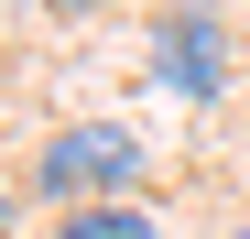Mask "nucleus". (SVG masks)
Returning <instances> with one entry per match:
<instances>
[{
	"label": "nucleus",
	"mask_w": 250,
	"mask_h": 239,
	"mask_svg": "<svg viewBox=\"0 0 250 239\" xmlns=\"http://www.w3.org/2000/svg\"><path fill=\"white\" fill-rule=\"evenodd\" d=\"M239 239H250V228H239Z\"/></svg>",
	"instance_id": "423d86ee"
},
{
	"label": "nucleus",
	"mask_w": 250,
	"mask_h": 239,
	"mask_svg": "<svg viewBox=\"0 0 250 239\" xmlns=\"http://www.w3.org/2000/svg\"><path fill=\"white\" fill-rule=\"evenodd\" d=\"M65 11H98V0H65Z\"/></svg>",
	"instance_id": "39448f33"
},
{
	"label": "nucleus",
	"mask_w": 250,
	"mask_h": 239,
	"mask_svg": "<svg viewBox=\"0 0 250 239\" xmlns=\"http://www.w3.org/2000/svg\"><path fill=\"white\" fill-rule=\"evenodd\" d=\"M55 239H163L142 207H131V196H109V207H65V228Z\"/></svg>",
	"instance_id": "7ed1b4c3"
},
{
	"label": "nucleus",
	"mask_w": 250,
	"mask_h": 239,
	"mask_svg": "<svg viewBox=\"0 0 250 239\" xmlns=\"http://www.w3.org/2000/svg\"><path fill=\"white\" fill-rule=\"evenodd\" d=\"M142 163H152V152L120 131V120H98V131H55L33 174H44L55 196H76V207H109L120 185H142Z\"/></svg>",
	"instance_id": "f257e3e1"
},
{
	"label": "nucleus",
	"mask_w": 250,
	"mask_h": 239,
	"mask_svg": "<svg viewBox=\"0 0 250 239\" xmlns=\"http://www.w3.org/2000/svg\"><path fill=\"white\" fill-rule=\"evenodd\" d=\"M0 228H11V185H0Z\"/></svg>",
	"instance_id": "20e7f679"
},
{
	"label": "nucleus",
	"mask_w": 250,
	"mask_h": 239,
	"mask_svg": "<svg viewBox=\"0 0 250 239\" xmlns=\"http://www.w3.org/2000/svg\"><path fill=\"white\" fill-rule=\"evenodd\" d=\"M218 55H229L218 11H163V22H152V76H163L174 98H218V87H229Z\"/></svg>",
	"instance_id": "f03ea898"
}]
</instances>
